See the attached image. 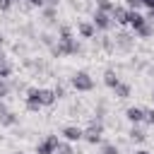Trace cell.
<instances>
[{
	"mask_svg": "<svg viewBox=\"0 0 154 154\" xmlns=\"http://www.w3.org/2000/svg\"><path fill=\"white\" fill-rule=\"evenodd\" d=\"M17 154H26V152H17Z\"/></svg>",
	"mask_w": 154,
	"mask_h": 154,
	"instance_id": "obj_39",
	"label": "cell"
},
{
	"mask_svg": "<svg viewBox=\"0 0 154 154\" xmlns=\"http://www.w3.org/2000/svg\"><path fill=\"white\" fill-rule=\"evenodd\" d=\"M113 5H116V2H111V0H96V10H101V12H108V14H111Z\"/></svg>",
	"mask_w": 154,
	"mask_h": 154,
	"instance_id": "obj_26",
	"label": "cell"
},
{
	"mask_svg": "<svg viewBox=\"0 0 154 154\" xmlns=\"http://www.w3.org/2000/svg\"><path fill=\"white\" fill-rule=\"evenodd\" d=\"M41 43L48 46V48H53V46H55V36H51V34H41Z\"/></svg>",
	"mask_w": 154,
	"mask_h": 154,
	"instance_id": "obj_28",
	"label": "cell"
},
{
	"mask_svg": "<svg viewBox=\"0 0 154 154\" xmlns=\"http://www.w3.org/2000/svg\"><path fill=\"white\" fill-rule=\"evenodd\" d=\"M58 38H72V26L70 24H60L58 26Z\"/></svg>",
	"mask_w": 154,
	"mask_h": 154,
	"instance_id": "obj_25",
	"label": "cell"
},
{
	"mask_svg": "<svg viewBox=\"0 0 154 154\" xmlns=\"http://www.w3.org/2000/svg\"><path fill=\"white\" fill-rule=\"evenodd\" d=\"M144 22H147V19H144V14H142V12H132V10H130V14H128V26H130L132 31H137Z\"/></svg>",
	"mask_w": 154,
	"mask_h": 154,
	"instance_id": "obj_12",
	"label": "cell"
},
{
	"mask_svg": "<svg viewBox=\"0 0 154 154\" xmlns=\"http://www.w3.org/2000/svg\"><path fill=\"white\" fill-rule=\"evenodd\" d=\"M26 5H29V7H36V10H41V7H43V0H26Z\"/></svg>",
	"mask_w": 154,
	"mask_h": 154,
	"instance_id": "obj_31",
	"label": "cell"
},
{
	"mask_svg": "<svg viewBox=\"0 0 154 154\" xmlns=\"http://www.w3.org/2000/svg\"><path fill=\"white\" fill-rule=\"evenodd\" d=\"M10 75H12V63L2 55V51H0V79H10Z\"/></svg>",
	"mask_w": 154,
	"mask_h": 154,
	"instance_id": "obj_15",
	"label": "cell"
},
{
	"mask_svg": "<svg viewBox=\"0 0 154 154\" xmlns=\"http://www.w3.org/2000/svg\"><path fill=\"white\" fill-rule=\"evenodd\" d=\"M10 91H12L10 79H0V101H5V99L10 96Z\"/></svg>",
	"mask_w": 154,
	"mask_h": 154,
	"instance_id": "obj_24",
	"label": "cell"
},
{
	"mask_svg": "<svg viewBox=\"0 0 154 154\" xmlns=\"http://www.w3.org/2000/svg\"><path fill=\"white\" fill-rule=\"evenodd\" d=\"M77 34H79L82 38H94V36H96V26H94L91 22L82 19V22H77Z\"/></svg>",
	"mask_w": 154,
	"mask_h": 154,
	"instance_id": "obj_11",
	"label": "cell"
},
{
	"mask_svg": "<svg viewBox=\"0 0 154 154\" xmlns=\"http://www.w3.org/2000/svg\"><path fill=\"white\" fill-rule=\"evenodd\" d=\"M17 123H19V116H17L14 111H7V113L0 116V125H2V128H14Z\"/></svg>",
	"mask_w": 154,
	"mask_h": 154,
	"instance_id": "obj_14",
	"label": "cell"
},
{
	"mask_svg": "<svg viewBox=\"0 0 154 154\" xmlns=\"http://www.w3.org/2000/svg\"><path fill=\"white\" fill-rule=\"evenodd\" d=\"M144 123L154 128V108H144Z\"/></svg>",
	"mask_w": 154,
	"mask_h": 154,
	"instance_id": "obj_29",
	"label": "cell"
},
{
	"mask_svg": "<svg viewBox=\"0 0 154 154\" xmlns=\"http://www.w3.org/2000/svg\"><path fill=\"white\" fill-rule=\"evenodd\" d=\"M135 36H137V38H152V36H154V24L144 22V24H142V26L135 31Z\"/></svg>",
	"mask_w": 154,
	"mask_h": 154,
	"instance_id": "obj_17",
	"label": "cell"
},
{
	"mask_svg": "<svg viewBox=\"0 0 154 154\" xmlns=\"http://www.w3.org/2000/svg\"><path fill=\"white\" fill-rule=\"evenodd\" d=\"M123 5H125L128 10H132V12H140V10L144 7V5H142V0H125Z\"/></svg>",
	"mask_w": 154,
	"mask_h": 154,
	"instance_id": "obj_27",
	"label": "cell"
},
{
	"mask_svg": "<svg viewBox=\"0 0 154 154\" xmlns=\"http://www.w3.org/2000/svg\"><path fill=\"white\" fill-rule=\"evenodd\" d=\"M82 140L87 144H101L103 142V123L101 120H91L87 128H82Z\"/></svg>",
	"mask_w": 154,
	"mask_h": 154,
	"instance_id": "obj_3",
	"label": "cell"
},
{
	"mask_svg": "<svg viewBox=\"0 0 154 154\" xmlns=\"http://www.w3.org/2000/svg\"><path fill=\"white\" fill-rule=\"evenodd\" d=\"M113 94H116V99H128V96L132 94V87H130L128 82H118V84L113 87Z\"/></svg>",
	"mask_w": 154,
	"mask_h": 154,
	"instance_id": "obj_13",
	"label": "cell"
},
{
	"mask_svg": "<svg viewBox=\"0 0 154 154\" xmlns=\"http://www.w3.org/2000/svg\"><path fill=\"white\" fill-rule=\"evenodd\" d=\"M118 82H120V77H118V72H116V70H106V72H103V84H106L108 89H113Z\"/></svg>",
	"mask_w": 154,
	"mask_h": 154,
	"instance_id": "obj_18",
	"label": "cell"
},
{
	"mask_svg": "<svg viewBox=\"0 0 154 154\" xmlns=\"http://www.w3.org/2000/svg\"><path fill=\"white\" fill-rule=\"evenodd\" d=\"M55 154H77V152H75V147H72V142H65V140H60V144H58V149H55Z\"/></svg>",
	"mask_w": 154,
	"mask_h": 154,
	"instance_id": "obj_22",
	"label": "cell"
},
{
	"mask_svg": "<svg viewBox=\"0 0 154 154\" xmlns=\"http://www.w3.org/2000/svg\"><path fill=\"white\" fill-rule=\"evenodd\" d=\"M99 46H101L106 53H116V48H113V38H111V36H101V38H99Z\"/></svg>",
	"mask_w": 154,
	"mask_h": 154,
	"instance_id": "obj_23",
	"label": "cell"
},
{
	"mask_svg": "<svg viewBox=\"0 0 154 154\" xmlns=\"http://www.w3.org/2000/svg\"><path fill=\"white\" fill-rule=\"evenodd\" d=\"M58 144H60V137L58 135H46V140L36 142V154H55Z\"/></svg>",
	"mask_w": 154,
	"mask_h": 154,
	"instance_id": "obj_7",
	"label": "cell"
},
{
	"mask_svg": "<svg viewBox=\"0 0 154 154\" xmlns=\"http://www.w3.org/2000/svg\"><path fill=\"white\" fill-rule=\"evenodd\" d=\"M125 120L130 125H142L144 123V108L142 106H130L125 108Z\"/></svg>",
	"mask_w": 154,
	"mask_h": 154,
	"instance_id": "obj_9",
	"label": "cell"
},
{
	"mask_svg": "<svg viewBox=\"0 0 154 154\" xmlns=\"http://www.w3.org/2000/svg\"><path fill=\"white\" fill-rule=\"evenodd\" d=\"M82 53V43L72 36V38H58L55 46L51 48V55L53 58H63V55H77Z\"/></svg>",
	"mask_w": 154,
	"mask_h": 154,
	"instance_id": "obj_1",
	"label": "cell"
},
{
	"mask_svg": "<svg viewBox=\"0 0 154 154\" xmlns=\"http://www.w3.org/2000/svg\"><path fill=\"white\" fill-rule=\"evenodd\" d=\"M111 38H113V48H116V53H130V51L135 48V34L118 31V34L111 36Z\"/></svg>",
	"mask_w": 154,
	"mask_h": 154,
	"instance_id": "obj_4",
	"label": "cell"
},
{
	"mask_svg": "<svg viewBox=\"0 0 154 154\" xmlns=\"http://www.w3.org/2000/svg\"><path fill=\"white\" fill-rule=\"evenodd\" d=\"M142 5H144L147 10H154V0H142Z\"/></svg>",
	"mask_w": 154,
	"mask_h": 154,
	"instance_id": "obj_35",
	"label": "cell"
},
{
	"mask_svg": "<svg viewBox=\"0 0 154 154\" xmlns=\"http://www.w3.org/2000/svg\"><path fill=\"white\" fill-rule=\"evenodd\" d=\"M2 46H5V36L0 34V51H2Z\"/></svg>",
	"mask_w": 154,
	"mask_h": 154,
	"instance_id": "obj_37",
	"label": "cell"
},
{
	"mask_svg": "<svg viewBox=\"0 0 154 154\" xmlns=\"http://www.w3.org/2000/svg\"><path fill=\"white\" fill-rule=\"evenodd\" d=\"M128 14H130V10L125 5H113V10H111V19L118 26H128Z\"/></svg>",
	"mask_w": 154,
	"mask_h": 154,
	"instance_id": "obj_8",
	"label": "cell"
},
{
	"mask_svg": "<svg viewBox=\"0 0 154 154\" xmlns=\"http://www.w3.org/2000/svg\"><path fill=\"white\" fill-rule=\"evenodd\" d=\"M99 154H120V149L113 142H101L99 144Z\"/></svg>",
	"mask_w": 154,
	"mask_h": 154,
	"instance_id": "obj_21",
	"label": "cell"
},
{
	"mask_svg": "<svg viewBox=\"0 0 154 154\" xmlns=\"http://www.w3.org/2000/svg\"><path fill=\"white\" fill-rule=\"evenodd\" d=\"M60 0H43V7H58Z\"/></svg>",
	"mask_w": 154,
	"mask_h": 154,
	"instance_id": "obj_33",
	"label": "cell"
},
{
	"mask_svg": "<svg viewBox=\"0 0 154 154\" xmlns=\"http://www.w3.org/2000/svg\"><path fill=\"white\" fill-rule=\"evenodd\" d=\"M10 154H17V152H10Z\"/></svg>",
	"mask_w": 154,
	"mask_h": 154,
	"instance_id": "obj_41",
	"label": "cell"
},
{
	"mask_svg": "<svg viewBox=\"0 0 154 154\" xmlns=\"http://www.w3.org/2000/svg\"><path fill=\"white\" fill-rule=\"evenodd\" d=\"M128 137H130L132 142H144V140H147V132H144L140 125H132L130 132H128Z\"/></svg>",
	"mask_w": 154,
	"mask_h": 154,
	"instance_id": "obj_20",
	"label": "cell"
},
{
	"mask_svg": "<svg viewBox=\"0 0 154 154\" xmlns=\"http://www.w3.org/2000/svg\"><path fill=\"white\" fill-rule=\"evenodd\" d=\"M7 111H10V108H7V103H5V101H0V116H2V113H7Z\"/></svg>",
	"mask_w": 154,
	"mask_h": 154,
	"instance_id": "obj_36",
	"label": "cell"
},
{
	"mask_svg": "<svg viewBox=\"0 0 154 154\" xmlns=\"http://www.w3.org/2000/svg\"><path fill=\"white\" fill-rule=\"evenodd\" d=\"M152 101H154V91H152Z\"/></svg>",
	"mask_w": 154,
	"mask_h": 154,
	"instance_id": "obj_40",
	"label": "cell"
},
{
	"mask_svg": "<svg viewBox=\"0 0 154 154\" xmlns=\"http://www.w3.org/2000/svg\"><path fill=\"white\" fill-rule=\"evenodd\" d=\"M53 91H55V99H63V96H65V89H63L60 84H58V87H53Z\"/></svg>",
	"mask_w": 154,
	"mask_h": 154,
	"instance_id": "obj_32",
	"label": "cell"
},
{
	"mask_svg": "<svg viewBox=\"0 0 154 154\" xmlns=\"http://www.w3.org/2000/svg\"><path fill=\"white\" fill-rule=\"evenodd\" d=\"M60 135H63L65 142H79V140H82V128H79V125H65V128L60 130Z\"/></svg>",
	"mask_w": 154,
	"mask_h": 154,
	"instance_id": "obj_10",
	"label": "cell"
},
{
	"mask_svg": "<svg viewBox=\"0 0 154 154\" xmlns=\"http://www.w3.org/2000/svg\"><path fill=\"white\" fill-rule=\"evenodd\" d=\"M70 87H72L75 91H82V94L94 91V77H91L87 70H77V72H72V77H70Z\"/></svg>",
	"mask_w": 154,
	"mask_h": 154,
	"instance_id": "obj_2",
	"label": "cell"
},
{
	"mask_svg": "<svg viewBox=\"0 0 154 154\" xmlns=\"http://www.w3.org/2000/svg\"><path fill=\"white\" fill-rule=\"evenodd\" d=\"M144 19H147L149 24H154V10H147V14H144Z\"/></svg>",
	"mask_w": 154,
	"mask_h": 154,
	"instance_id": "obj_34",
	"label": "cell"
},
{
	"mask_svg": "<svg viewBox=\"0 0 154 154\" xmlns=\"http://www.w3.org/2000/svg\"><path fill=\"white\" fill-rule=\"evenodd\" d=\"M91 24L96 26V31H108V29H113V26H116V24H113V19H111V14H108V12H101V10H94Z\"/></svg>",
	"mask_w": 154,
	"mask_h": 154,
	"instance_id": "obj_6",
	"label": "cell"
},
{
	"mask_svg": "<svg viewBox=\"0 0 154 154\" xmlns=\"http://www.w3.org/2000/svg\"><path fill=\"white\" fill-rule=\"evenodd\" d=\"M14 5V0H0V12H10Z\"/></svg>",
	"mask_w": 154,
	"mask_h": 154,
	"instance_id": "obj_30",
	"label": "cell"
},
{
	"mask_svg": "<svg viewBox=\"0 0 154 154\" xmlns=\"http://www.w3.org/2000/svg\"><path fill=\"white\" fill-rule=\"evenodd\" d=\"M55 101H58V99H55V91L43 87V89H41V106H53Z\"/></svg>",
	"mask_w": 154,
	"mask_h": 154,
	"instance_id": "obj_19",
	"label": "cell"
},
{
	"mask_svg": "<svg viewBox=\"0 0 154 154\" xmlns=\"http://www.w3.org/2000/svg\"><path fill=\"white\" fill-rule=\"evenodd\" d=\"M41 17L46 24H53L58 19V7H41Z\"/></svg>",
	"mask_w": 154,
	"mask_h": 154,
	"instance_id": "obj_16",
	"label": "cell"
},
{
	"mask_svg": "<svg viewBox=\"0 0 154 154\" xmlns=\"http://www.w3.org/2000/svg\"><path fill=\"white\" fill-rule=\"evenodd\" d=\"M135 154H152V152H147V149H140V152H135Z\"/></svg>",
	"mask_w": 154,
	"mask_h": 154,
	"instance_id": "obj_38",
	"label": "cell"
},
{
	"mask_svg": "<svg viewBox=\"0 0 154 154\" xmlns=\"http://www.w3.org/2000/svg\"><path fill=\"white\" fill-rule=\"evenodd\" d=\"M24 106H26V111H31V113H38L43 106H41V89L38 87H29L26 91H24Z\"/></svg>",
	"mask_w": 154,
	"mask_h": 154,
	"instance_id": "obj_5",
	"label": "cell"
}]
</instances>
